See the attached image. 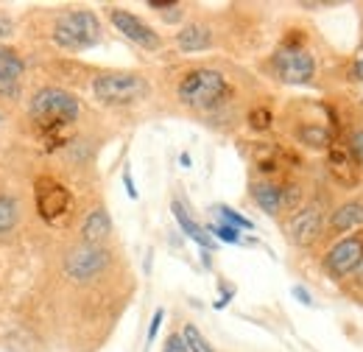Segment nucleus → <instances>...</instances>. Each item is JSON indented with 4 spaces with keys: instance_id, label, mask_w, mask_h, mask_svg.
Segmentation results:
<instances>
[{
    "instance_id": "obj_15",
    "label": "nucleus",
    "mask_w": 363,
    "mask_h": 352,
    "mask_svg": "<svg viewBox=\"0 0 363 352\" xmlns=\"http://www.w3.org/2000/svg\"><path fill=\"white\" fill-rule=\"evenodd\" d=\"M177 45H179V50H184V53L207 50V48H213V31L204 23H187L179 34H177Z\"/></svg>"
},
{
    "instance_id": "obj_14",
    "label": "nucleus",
    "mask_w": 363,
    "mask_h": 352,
    "mask_svg": "<svg viewBox=\"0 0 363 352\" xmlns=\"http://www.w3.org/2000/svg\"><path fill=\"white\" fill-rule=\"evenodd\" d=\"M171 213H174V219H177V224L182 226V232H184L190 241H196V243H199L204 252L216 249V238H213V235H210V232H207V229H204L199 221L193 219V216H190V213L182 207V202H174V204H171Z\"/></svg>"
},
{
    "instance_id": "obj_18",
    "label": "nucleus",
    "mask_w": 363,
    "mask_h": 352,
    "mask_svg": "<svg viewBox=\"0 0 363 352\" xmlns=\"http://www.w3.org/2000/svg\"><path fill=\"white\" fill-rule=\"evenodd\" d=\"M182 339H184V344H187L190 352H216V347L201 336V330L196 324H184L182 327Z\"/></svg>"
},
{
    "instance_id": "obj_24",
    "label": "nucleus",
    "mask_w": 363,
    "mask_h": 352,
    "mask_svg": "<svg viewBox=\"0 0 363 352\" xmlns=\"http://www.w3.org/2000/svg\"><path fill=\"white\" fill-rule=\"evenodd\" d=\"M347 145L352 148V154H355V160H358V165L363 168V129H355V132L350 134V140H347Z\"/></svg>"
},
{
    "instance_id": "obj_16",
    "label": "nucleus",
    "mask_w": 363,
    "mask_h": 352,
    "mask_svg": "<svg viewBox=\"0 0 363 352\" xmlns=\"http://www.w3.org/2000/svg\"><path fill=\"white\" fill-rule=\"evenodd\" d=\"M23 70H26L23 59L14 50L0 48V92H17Z\"/></svg>"
},
{
    "instance_id": "obj_10",
    "label": "nucleus",
    "mask_w": 363,
    "mask_h": 352,
    "mask_svg": "<svg viewBox=\"0 0 363 352\" xmlns=\"http://www.w3.org/2000/svg\"><path fill=\"white\" fill-rule=\"evenodd\" d=\"M327 171L341 187H355L361 179V165L352 154V148L347 145V140H335L327 148Z\"/></svg>"
},
{
    "instance_id": "obj_28",
    "label": "nucleus",
    "mask_w": 363,
    "mask_h": 352,
    "mask_svg": "<svg viewBox=\"0 0 363 352\" xmlns=\"http://www.w3.org/2000/svg\"><path fill=\"white\" fill-rule=\"evenodd\" d=\"M123 185H126V193H129V199H137L135 179H132V171H129V168H126V171H123Z\"/></svg>"
},
{
    "instance_id": "obj_8",
    "label": "nucleus",
    "mask_w": 363,
    "mask_h": 352,
    "mask_svg": "<svg viewBox=\"0 0 363 352\" xmlns=\"http://www.w3.org/2000/svg\"><path fill=\"white\" fill-rule=\"evenodd\" d=\"M109 263V255L101 249V246H92V243H79L76 249L67 252L65 258V271L73 277V280H92L98 277Z\"/></svg>"
},
{
    "instance_id": "obj_29",
    "label": "nucleus",
    "mask_w": 363,
    "mask_h": 352,
    "mask_svg": "<svg viewBox=\"0 0 363 352\" xmlns=\"http://www.w3.org/2000/svg\"><path fill=\"white\" fill-rule=\"evenodd\" d=\"M9 34H11V20H9V14L0 11V40L9 37Z\"/></svg>"
},
{
    "instance_id": "obj_3",
    "label": "nucleus",
    "mask_w": 363,
    "mask_h": 352,
    "mask_svg": "<svg viewBox=\"0 0 363 352\" xmlns=\"http://www.w3.org/2000/svg\"><path fill=\"white\" fill-rule=\"evenodd\" d=\"M53 40L65 50H87L101 43V23L90 9H70L53 26Z\"/></svg>"
},
{
    "instance_id": "obj_25",
    "label": "nucleus",
    "mask_w": 363,
    "mask_h": 352,
    "mask_svg": "<svg viewBox=\"0 0 363 352\" xmlns=\"http://www.w3.org/2000/svg\"><path fill=\"white\" fill-rule=\"evenodd\" d=\"M162 352H190V350H187V344H184L182 333H171V336L165 339V347H162Z\"/></svg>"
},
{
    "instance_id": "obj_12",
    "label": "nucleus",
    "mask_w": 363,
    "mask_h": 352,
    "mask_svg": "<svg viewBox=\"0 0 363 352\" xmlns=\"http://www.w3.org/2000/svg\"><path fill=\"white\" fill-rule=\"evenodd\" d=\"M252 199L266 216H279L282 210H291L296 204V196H291L282 185L277 182H255L252 185Z\"/></svg>"
},
{
    "instance_id": "obj_7",
    "label": "nucleus",
    "mask_w": 363,
    "mask_h": 352,
    "mask_svg": "<svg viewBox=\"0 0 363 352\" xmlns=\"http://www.w3.org/2000/svg\"><path fill=\"white\" fill-rule=\"evenodd\" d=\"M109 20H112V26H115L129 43L140 45L143 50H160V48H162V37H160L148 23H143L137 14H132V11L112 6V9H109Z\"/></svg>"
},
{
    "instance_id": "obj_2",
    "label": "nucleus",
    "mask_w": 363,
    "mask_h": 352,
    "mask_svg": "<svg viewBox=\"0 0 363 352\" xmlns=\"http://www.w3.org/2000/svg\"><path fill=\"white\" fill-rule=\"evenodd\" d=\"M28 112H31V118L37 121V126H40L43 132L56 134V132H62L65 126L76 123L82 106H79V98L70 95L67 89L45 87L31 98Z\"/></svg>"
},
{
    "instance_id": "obj_27",
    "label": "nucleus",
    "mask_w": 363,
    "mask_h": 352,
    "mask_svg": "<svg viewBox=\"0 0 363 352\" xmlns=\"http://www.w3.org/2000/svg\"><path fill=\"white\" fill-rule=\"evenodd\" d=\"M302 305H313V297H311V291L305 288V285H294V291H291Z\"/></svg>"
},
{
    "instance_id": "obj_22",
    "label": "nucleus",
    "mask_w": 363,
    "mask_h": 352,
    "mask_svg": "<svg viewBox=\"0 0 363 352\" xmlns=\"http://www.w3.org/2000/svg\"><path fill=\"white\" fill-rule=\"evenodd\" d=\"M210 235H216L221 243H240V229H235V226H227V224H210V226H204Z\"/></svg>"
},
{
    "instance_id": "obj_32",
    "label": "nucleus",
    "mask_w": 363,
    "mask_h": 352,
    "mask_svg": "<svg viewBox=\"0 0 363 352\" xmlns=\"http://www.w3.org/2000/svg\"><path fill=\"white\" fill-rule=\"evenodd\" d=\"M0 123H3V115H0Z\"/></svg>"
},
{
    "instance_id": "obj_19",
    "label": "nucleus",
    "mask_w": 363,
    "mask_h": 352,
    "mask_svg": "<svg viewBox=\"0 0 363 352\" xmlns=\"http://www.w3.org/2000/svg\"><path fill=\"white\" fill-rule=\"evenodd\" d=\"M17 224V202L11 196H0V235L11 232Z\"/></svg>"
},
{
    "instance_id": "obj_23",
    "label": "nucleus",
    "mask_w": 363,
    "mask_h": 352,
    "mask_svg": "<svg viewBox=\"0 0 363 352\" xmlns=\"http://www.w3.org/2000/svg\"><path fill=\"white\" fill-rule=\"evenodd\" d=\"M347 82H355L363 84V40L352 53V62H350V70H347Z\"/></svg>"
},
{
    "instance_id": "obj_21",
    "label": "nucleus",
    "mask_w": 363,
    "mask_h": 352,
    "mask_svg": "<svg viewBox=\"0 0 363 352\" xmlns=\"http://www.w3.org/2000/svg\"><path fill=\"white\" fill-rule=\"evenodd\" d=\"M249 126L255 129V132H266V129H272L274 118H272V109H266V106H255L252 112H249Z\"/></svg>"
},
{
    "instance_id": "obj_6",
    "label": "nucleus",
    "mask_w": 363,
    "mask_h": 352,
    "mask_svg": "<svg viewBox=\"0 0 363 352\" xmlns=\"http://www.w3.org/2000/svg\"><path fill=\"white\" fill-rule=\"evenodd\" d=\"M363 263V229L355 235H344L338 238L321 258V268L330 280L344 282L347 277H352Z\"/></svg>"
},
{
    "instance_id": "obj_11",
    "label": "nucleus",
    "mask_w": 363,
    "mask_h": 352,
    "mask_svg": "<svg viewBox=\"0 0 363 352\" xmlns=\"http://www.w3.org/2000/svg\"><path fill=\"white\" fill-rule=\"evenodd\" d=\"M324 229V213L318 204H308L288 219V238L296 246H311Z\"/></svg>"
},
{
    "instance_id": "obj_26",
    "label": "nucleus",
    "mask_w": 363,
    "mask_h": 352,
    "mask_svg": "<svg viewBox=\"0 0 363 352\" xmlns=\"http://www.w3.org/2000/svg\"><path fill=\"white\" fill-rule=\"evenodd\" d=\"M162 319H165V310L157 308V310H154V319H151V324H148V344H154V339H157V333H160V324H162Z\"/></svg>"
},
{
    "instance_id": "obj_17",
    "label": "nucleus",
    "mask_w": 363,
    "mask_h": 352,
    "mask_svg": "<svg viewBox=\"0 0 363 352\" xmlns=\"http://www.w3.org/2000/svg\"><path fill=\"white\" fill-rule=\"evenodd\" d=\"M112 232V221H109V213L106 210H92L87 221H84V226H82V235H84V243H92V246H98V241H104L106 235Z\"/></svg>"
},
{
    "instance_id": "obj_31",
    "label": "nucleus",
    "mask_w": 363,
    "mask_h": 352,
    "mask_svg": "<svg viewBox=\"0 0 363 352\" xmlns=\"http://www.w3.org/2000/svg\"><path fill=\"white\" fill-rule=\"evenodd\" d=\"M355 280H358V282H361V285H363V263H361V268L355 271Z\"/></svg>"
},
{
    "instance_id": "obj_1",
    "label": "nucleus",
    "mask_w": 363,
    "mask_h": 352,
    "mask_svg": "<svg viewBox=\"0 0 363 352\" xmlns=\"http://www.w3.org/2000/svg\"><path fill=\"white\" fill-rule=\"evenodd\" d=\"M232 95L229 82L213 67H193L179 79L177 98L187 109L196 112H213L218 106H224Z\"/></svg>"
},
{
    "instance_id": "obj_9",
    "label": "nucleus",
    "mask_w": 363,
    "mask_h": 352,
    "mask_svg": "<svg viewBox=\"0 0 363 352\" xmlns=\"http://www.w3.org/2000/svg\"><path fill=\"white\" fill-rule=\"evenodd\" d=\"M73 204V196L56 179H37V213L45 221H59Z\"/></svg>"
},
{
    "instance_id": "obj_4",
    "label": "nucleus",
    "mask_w": 363,
    "mask_h": 352,
    "mask_svg": "<svg viewBox=\"0 0 363 352\" xmlns=\"http://www.w3.org/2000/svg\"><path fill=\"white\" fill-rule=\"evenodd\" d=\"M272 67L282 84H311L316 76V56L308 45H279L272 56Z\"/></svg>"
},
{
    "instance_id": "obj_20",
    "label": "nucleus",
    "mask_w": 363,
    "mask_h": 352,
    "mask_svg": "<svg viewBox=\"0 0 363 352\" xmlns=\"http://www.w3.org/2000/svg\"><path fill=\"white\" fill-rule=\"evenodd\" d=\"M216 213H218V219L221 224H227V226H235V229H255V224L246 219V216H240L238 210H232L229 204H218L216 207Z\"/></svg>"
},
{
    "instance_id": "obj_5",
    "label": "nucleus",
    "mask_w": 363,
    "mask_h": 352,
    "mask_svg": "<svg viewBox=\"0 0 363 352\" xmlns=\"http://www.w3.org/2000/svg\"><path fill=\"white\" fill-rule=\"evenodd\" d=\"M92 92L101 104L126 106L148 95V82L140 73H101L92 82Z\"/></svg>"
},
{
    "instance_id": "obj_33",
    "label": "nucleus",
    "mask_w": 363,
    "mask_h": 352,
    "mask_svg": "<svg viewBox=\"0 0 363 352\" xmlns=\"http://www.w3.org/2000/svg\"><path fill=\"white\" fill-rule=\"evenodd\" d=\"M361 104H363V95H361Z\"/></svg>"
},
{
    "instance_id": "obj_13",
    "label": "nucleus",
    "mask_w": 363,
    "mask_h": 352,
    "mask_svg": "<svg viewBox=\"0 0 363 352\" xmlns=\"http://www.w3.org/2000/svg\"><path fill=\"white\" fill-rule=\"evenodd\" d=\"M352 229H363V202H358V199L338 204L330 213V221H327L330 235H344V232H352Z\"/></svg>"
},
{
    "instance_id": "obj_30",
    "label": "nucleus",
    "mask_w": 363,
    "mask_h": 352,
    "mask_svg": "<svg viewBox=\"0 0 363 352\" xmlns=\"http://www.w3.org/2000/svg\"><path fill=\"white\" fill-rule=\"evenodd\" d=\"M179 163H182V168H190V165H193V160H190V154H182V157H179Z\"/></svg>"
}]
</instances>
